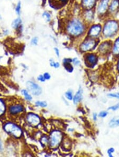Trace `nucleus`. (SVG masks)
Masks as SVG:
<instances>
[{
    "instance_id": "obj_19",
    "label": "nucleus",
    "mask_w": 119,
    "mask_h": 157,
    "mask_svg": "<svg viewBox=\"0 0 119 157\" xmlns=\"http://www.w3.org/2000/svg\"><path fill=\"white\" fill-rule=\"evenodd\" d=\"M83 99V90L81 87L79 88L78 92L76 93L75 96L73 97V102L75 104H78Z\"/></svg>"
},
{
    "instance_id": "obj_36",
    "label": "nucleus",
    "mask_w": 119,
    "mask_h": 157,
    "mask_svg": "<svg viewBox=\"0 0 119 157\" xmlns=\"http://www.w3.org/2000/svg\"><path fill=\"white\" fill-rule=\"evenodd\" d=\"M38 80H40V82H45V78L44 77V75H40L38 77Z\"/></svg>"
},
{
    "instance_id": "obj_29",
    "label": "nucleus",
    "mask_w": 119,
    "mask_h": 157,
    "mask_svg": "<svg viewBox=\"0 0 119 157\" xmlns=\"http://www.w3.org/2000/svg\"><path fill=\"white\" fill-rule=\"evenodd\" d=\"M108 115V112L107 111H101L100 113H98V117H101V118H104V117H107Z\"/></svg>"
},
{
    "instance_id": "obj_14",
    "label": "nucleus",
    "mask_w": 119,
    "mask_h": 157,
    "mask_svg": "<svg viewBox=\"0 0 119 157\" xmlns=\"http://www.w3.org/2000/svg\"><path fill=\"white\" fill-rule=\"evenodd\" d=\"M11 27L17 31H22V30L23 29V25L22 20L21 17H17V18L13 20L11 23Z\"/></svg>"
},
{
    "instance_id": "obj_1",
    "label": "nucleus",
    "mask_w": 119,
    "mask_h": 157,
    "mask_svg": "<svg viewBox=\"0 0 119 157\" xmlns=\"http://www.w3.org/2000/svg\"><path fill=\"white\" fill-rule=\"evenodd\" d=\"M65 30L72 37H79L85 33L86 23L82 18L73 17L67 22L65 25Z\"/></svg>"
},
{
    "instance_id": "obj_34",
    "label": "nucleus",
    "mask_w": 119,
    "mask_h": 157,
    "mask_svg": "<svg viewBox=\"0 0 119 157\" xmlns=\"http://www.w3.org/2000/svg\"><path fill=\"white\" fill-rule=\"evenodd\" d=\"M72 63H73L76 66H79L81 65L80 61L77 58H74L72 59Z\"/></svg>"
},
{
    "instance_id": "obj_31",
    "label": "nucleus",
    "mask_w": 119,
    "mask_h": 157,
    "mask_svg": "<svg viewBox=\"0 0 119 157\" xmlns=\"http://www.w3.org/2000/svg\"><path fill=\"white\" fill-rule=\"evenodd\" d=\"M50 65L52 67H54L55 68H58L60 66V64L58 62H55L53 60H50Z\"/></svg>"
},
{
    "instance_id": "obj_37",
    "label": "nucleus",
    "mask_w": 119,
    "mask_h": 157,
    "mask_svg": "<svg viewBox=\"0 0 119 157\" xmlns=\"http://www.w3.org/2000/svg\"><path fill=\"white\" fill-rule=\"evenodd\" d=\"M98 115L97 113H94L93 114V119L94 121H97V119H98Z\"/></svg>"
},
{
    "instance_id": "obj_12",
    "label": "nucleus",
    "mask_w": 119,
    "mask_h": 157,
    "mask_svg": "<svg viewBox=\"0 0 119 157\" xmlns=\"http://www.w3.org/2000/svg\"><path fill=\"white\" fill-rule=\"evenodd\" d=\"M69 0H49V3L51 7L54 9L61 8L68 3Z\"/></svg>"
},
{
    "instance_id": "obj_32",
    "label": "nucleus",
    "mask_w": 119,
    "mask_h": 157,
    "mask_svg": "<svg viewBox=\"0 0 119 157\" xmlns=\"http://www.w3.org/2000/svg\"><path fill=\"white\" fill-rule=\"evenodd\" d=\"M119 109V104H117L112 105V106H111L109 107V108L107 109V110L112 111H117V110Z\"/></svg>"
},
{
    "instance_id": "obj_39",
    "label": "nucleus",
    "mask_w": 119,
    "mask_h": 157,
    "mask_svg": "<svg viewBox=\"0 0 119 157\" xmlns=\"http://www.w3.org/2000/svg\"><path fill=\"white\" fill-rule=\"evenodd\" d=\"M117 70H118V71H119V59H118V61H117Z\"/></svg>"
},
{
    "instance_id": "obj_17",
    "label": "nucleus",
    "mask_w": 119,
    "mask_h": 157,
    "mask_svg": "<svg viewBox=\"0 0 119 157\" xmlns=\"http://www.w3.org/2000/svg\"><path fill=\"white\" fill-rule=\"evenodd\" d=\"M119 8V0H112L109 5V10L111 13L115 12Z\"/></svg>"
},
{
    "instance_id": "obj_11",
    "label": "nucleus",
    "mask_w": 119,
    "mask_h": 157,
    "mask_svg": "<svg viewBox=\"0 0 119 157\" xmlns=\"http://www.w3.org/2000/svg\"><path fill=\"white\" fill-rule=\"evenodd\" d=\"M27 121L28 123L29 124L30 126H38L40 122V117L38 116V115L32 114V113H30L27 116Z\"/></svg>"
},
{
    "instance_id": "obj_18",
    "label": "nucleus",
    "mask_w": 119,
    "mask_h": 157,
    "mask_svg": "<svg viewBox=\"0 0 119 157\" xmlns=\"http://www.w3.org/2000/svg\"><path fill=\"white\" fill-rule=\"evenodd\" d=\"M23 107L21 105H15L11 106L9 111L12 114H17L23 111Z\"/></svg>"
},
{
    "instance_id": "obj_3",
    "label": "nucleus",
    "mask_w": 119,
    "mask_h": 157,
    "mask_svg": "<svg viewBox=\"0 0 119 157\" xmlns=\"http://www.w3.org/2000/svg\"><path fill=\"white\" fill-rule=\"evenodd\" d=\"M98 40L97 38H93L90 37L86 38L79 46L80 51L88 52L94 50L98 44Z\"/></svg>"
},
{
    "instance_id": "obj_28",
    "label": "nucleus",
    "mask_w": 119,
    "mask_h": 157,
    "mask_svg": "<svg viewBox=\"0 0 119 157\" xmlns=\"http://www.w3.org/2000/svg\"><path fill=\"white\" fill-rule=\"evenodd\" d=\"M38 40L39 39L37 37H34L32 38L31 41H30V44L32 46H37L38 44Z\"/></svg>"
},
{
    "instance_id": "obj_8",
    "label": "nucleus",
    "mask_w": 119,
    "mask_h": 157,
    "mask_svg": "<svg viewBox=\"0 0 119 157\" xmlns=\"http://www.w3.org/2000/svg\"><path fill=\"white\" fill-rule=\"evenodd\" d=\"M110 0H101L97 7V12L99 15H103L109 10Z\"/></svg>"
},
{
    "instance_id": "obj_33",
    "label": "nucleus",
    "mask_w": 119,
    "mask_h": 157,
    "mask_svg": "<svg viewBox=\"0 0 119 157\" xmlns=\"http://www.w3.org/2000/svg\"><path fill=\"white\" fill-rule=\"evenodd\" d=\"M36 104L37 106H39L41 107H46L47 106V104L46 102H43V101H37L36 103Z\"/></svg>"
},
{
    "instance_id": "obj_25",
    "label": "nucleus",
    "mask_w": 119,
    "mask_h": 157,
    "mask_svg": "<svg viewBox=\"0 0 119 157\" xmlns=\"http://www.w3.org/2000/svg\"><path fill=\"white\" fill-rule=\"evenodd\" d=\"M5 111V106L4 102L0 100V115H2Z\"/></svg>"
},
{
    "instance_id": "obj_9",
    "label": "nucleus",
    "mask_w": 119,
    "mask_h": 157,
    "mask_svg": "<svg viewBox=\"0 0 119 157\" xmlns=\"http://www.w3.org/2000/svg\"><path fill=\"white\" fill-rule=\"evenodd\" d=\"M102 31V27L100 25H94L90 28L88 32V37L93 38H98Z\"/></svg>"
},
{
    "instance_id": "obj_38",
    "label": "nucleus",
    "mask_w": 119,
    "mask_h": 157,
    "mask_svg": "<svg viewBox=\"0 0 119 157\" xmlns=\"http://www.w3.org/2000/svg\"><path fill=\"white\" fill-rule=\"evenodd\" d=\"M44 76L46 80H49L50 78V75H49V74L45 73L44 74Z\"/></svg>"
},
{
    "instance_id": "obj_6",
    "label": "nucleus",
    "mask_w": 119,
    "mask_h": 157,
    "mask_svg": "<svg viewBox=\"0 0 119 157\" xmlns=\"http://www.w3.org/2000/svg\"><path fill=\"white\" fill-rule=\"evenodd\" d=\"M98 56L95 53H88L84 56L85 64L89 68H94L98 62Z\"/></svg>"
},
{
    "instance_id": "obj_22",
    "label": "nucleus",
    "mask_w": 119,
    "mask_h": 157,
    "mask_svg": "<svg viewBox=\"0 0 119 157\" xmlns=\"http://www.w3.org/2000/svg\"><path fill=\"white\" fill-rule=\"evenodd\" d=\"M21 8H22V4L20 1H19L17 3L16 6L15 7V12L16 15L18 17H20L21 15Z\"/></svg>"
},
{
    "instance_id": "obj_16",
    "label": "nucleus",
    "mask_w": 119,
    "mask_h": 157,
    "mask_svg": "<svg viewBox=\"0 0 119 157\" xmlns=\"http://www.w3.org/2000/svg\"><path fill=\"white\" fill-rule=\"evenodd\" d=\"M72 59L70 58L64 59L63 61V65L65 67V69L69 73H72L74 70V68L73 65H71Z\"/></svg>"
},
{
    "instance_id": "obj_7",
    "label": "nucleus",
    "mask_w": 119,
    "mask_h": 157,
    "mask_svg": "<svg viewBox=\"0 0 119 157\" xmlns=\"http://www.w3.org/2000/svg\"><path fill=\"white\" fill-rule=\"evenodd\" d=\"M113 44L110 41H106L101 43L98 48V51L101 55H106L110 52L112 49Z\"/></svg>"
},
{
    "instance_id": "obj_35",
    "label": "nucleus",
    "mask_w": 119,
    "mask_h": 157,
    "mask_svg": "<svg viewBox=\"0 0 119 157\" xmlns=\"http://www.w3.org/2000/svg\"><path fill=\"white\" fill-rule=\"evenodd\" d=\"M54 51L55 52V54H56L57 56L58 57H59V56H60V51H59V49L56 47V48H54Z\"/></svg>"
},
{
    "instance_id": "obj_2",
    "label": "nucleus",
    "mask_w": 119,
    "mask_h": 157,
    "mask_svg": "<svg viewBox=\"0 0 119 157\" xmlns=\"http://www.w3.org/2000/svg\"><path fill=\"white\" fill-rule=\"evenodd\" d=\"M119 30V22L115 20L106 22L103 29V34L105 38H110L117 34Z\"/></svg>"
},
{
    "instance_id": "obj_10",
    "label": "nucleus",
    "mask_w": 119,
    "mask_h": 157,
    "mask_svg": "<svg viewBox=\"0 0 119 157\" xmlns=\"http://www.w3.org/2000/svg\"><path fill=\"white\" fill-rule=\"evenodd\" d=\"M27 87L28 90L35 95H39L41 94V88L38 84L32 82H28L27 83Z\"/></svg>"
},
{
    "instance_id": "obj_5",
    "label": "nucleus",
    "mask_w": 119,
    "mask_h": 157,
    "mask_svg": "<svg viewBox=\"0 0 119 157\" xmlns=\"http://www.w3.org/2000/svg\"><path fill=\"white\" fill-rule=\"evenodd\" d=\"M63 140V134L59 131H54L50 134L49 142L52 148H56Z\"/></svg>"
},
{
    "instance_id": "obj_21",
    "label": "nucleus",
    "mask_w": 119,
    "mask_h": 157,
    "mask_svg": "<svg viewBox=\"0 0 119 157\" xmlns=\"http://www.w3.org/2000/svg\"><path fill=\"white\" fill-rule=\"evenodd\" d=\"M41 16L46 22L49 23L51 21L52 15H51V14L50 13V12H49L48 11H44V12L42 13Z\"/></svg>"
},
{
    "instance_id": "obj_15",
    "label": "nucleus",
    "mask_w": 119,
    "mask_h": 157,
    "mask_svg": "<svg viewBox=\"0 0 119 157\" xmlns=\"http://www.w3.org/2000/svg\"><path fill=\"white\" fill-rule=\"evenodd\" d=\"M83 13L82 15L81 18L83 19L86 23H90L92 22L94 19V13L93 12V9L91 10H84Z\"/></svg>"
},
{
    "instance_id": "obj_26",
    "label": "nucleus",
    "mask_w": 119,
    "mask_h": 157,
    "mask_svg": "<svg viewBox=\"0 0 119 157\" xmlns=\"http://www.w3.org/2000/svg\"><path fill=\"white\" fill-rule=\"evenodd\" d=\"M107 96L110 98H113V99H116L119 100V93H109L107 94Z\"/></svg>"
},
{
    "instance_id": "obj_40",
    "label": "nucleus",
    "mask_w": 119,
    "mask_h": 157,
    "mask_svg": "<svg viewBox=\"0 0 119 157\" xmlns=\"http://www.w3.org/2000/svg\"><path fill=\"white\" fill-rule=\"evenodd\" d=\"M2 19V16H1V15H0V20H1Z\"/></svg>"
},
{
    "instance_id": "obj_30",
    "label": "nucleus",
    "mask_w": 119,
    "mask_h": 157,
    "mask_svg": "<svg viewBox=\"0 0 119 157\" xmlns=\"http://www.w3.org/2000/svg\"><path fill=\"white\" fill-rule=\"evenodd\" d=\"M115 152V149L113 148H110L107 150V153L109 155V157H113V153Z\"/></svg>"
},
{
    "instance_id": "obj_20",
    "label": "nucleus",
    "mask_w": 119,
    "mask_h": 157,
    "mask_svg": "<svg viewBox=\"0 0 119 157\" xmlns=\"http://www.w3.org/2000/svg\"><path fill=\"white\" fill-rule=\"evenodd\" d=\"M112 52L114 56L119 57V36L113 44Z\"/></svg>"
},
{
    "instance_id": "obj_23",
    "label": "nucleus",
    "mask_w": 119,
    "mask_h": 157,
    "mask_svg": "<svg viewBox=\"0 0 119 157\" xmlns=\"http://www.w3.org/2000/svg\"><path fill=\"white\" fill-rule=\"evenodd\" d=\"M109 126L110 128H115L119 126V119H112L109 122Z\"/></svg>"
},
{
    "instance_id": "obj_24",
    "label": "nucleus",
    "mask_w": 119,
    "mask_h": 157,
    "mask_svg": "<svg viewBox=\"0 0 119 157\" xmlns=\"http://www.w3.org/2000/svg\"><path fill=\"white\" fill-rule=\"evenodd\" d=\"M22 93L24 95V96L25 97V99L27 100L28 101H31V96L28 93L27 90H22Z\"/></svg>"
},
{
    "instance_id": "obj_13",
    "label": "nucleus",
    "mask_w": 119,
    "mask_h": 157,
    "mask_svg": "<svg viewBox=\"0 0 119 157\" xmlns=\"http://www.w3.org/2000/svg\"><path fill=\"white\" fill-rule=\"evenodd\" d=\"M96 0H81V6L84 10H91L96 4Z\"/></svg>"
},
{
    "instance_id": "obj_27",
    "label": "nucleus",
    "mask_w": 119,
    "mask_h": 157,
    "mask_svg": "<svg viewBox=\"0 0 119 157\" xmlns=\"http://www.w3.org/2000/svg\"><path fill=\"white\" fill-rule=\"evenodd\" d=\"M65 96L69 100H72L73 99V93L71 90L67 91V92L65 93Z\"/></svg>"
},
{
    "instance_id": "obj_4",
    "label": "nucleus",
    "mask_w": 119,
    "mask_h": 157,
    "mask_svg": "<svg viewBox=\"0 0 119 157\" xmlns=\"http://www.w3.org/2000/svg\"><path fill=\"white\" fill-rule=\"evenodd\" d=\"M4 130L6 132L10 133L16 138L21 137L22 134V131L21 128H19L18 126L15 125L12 123H8L4 126Z\"/></svg>"
}]
</instances>
